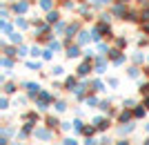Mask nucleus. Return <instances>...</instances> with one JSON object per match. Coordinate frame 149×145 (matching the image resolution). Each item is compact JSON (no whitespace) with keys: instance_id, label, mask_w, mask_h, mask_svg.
<instances>
[{"instance_id":"f257e3e1","label":"nucleus","mask_w":149,"mask_h":145,"mask_svg":"<svg viewBox=\"0 0 149 145\" xmlns=\"http://www.w3.org/2000/svg\"><path fill=\"white\" fill-rule=\"evenodd\" d=\"M25 87H27V94L33 96V98H36V96H40V92H42L38 83H25Z\"/></svg>"},{"instance_id":"f03ea898","label":"nucleus","mask_w":149,"mask_h":145,"mask_svg":"<svg viewBox=\"0 0 149 145\" xmlns=\"http://www.w3.org/2000/svg\"><path fill=\"white\" fill-rule=\"evenodd\" d=\"M33 136H36V139H40V141H49V139H51V132H49V130H42V127H36Z\"/></svg>"},{"instance_id":"7ed1b4c3","label":"nucleus","mask_w":149,"mask_h":145,"mask_svg":"<svg viewBox=\"0 0 149 145\" xmlns=\"http://www.w3.org/2000/svg\"><path fill=\"white\" fill-rule=\"evenodd\" d=\"M93 125L98 127V130H107V127H109V120L102 118V116H96V118H93Z\"/></svg>"},{"instance_id":"20e7f679","label":"nucleus","mask_w":149,"mask_h":145,"mask_svg":"<svg viewBox=\"0 0 149 145\" xmlns=\"http://www.w3.org/2000/svg\"><path fill=\"white\" fill-rule=\"evenodd\" d=\"M27 9H29V2H25V0H20V2L13 5V11H16V13H25Z\"/></svg>"},{"instance_id":"39448f33","label":"nucleus","mask_w":149,"mask_h":145,"mask_svg":"<svg viewBox=\"0 0 149 145\" xmlns=\"http://www.w3.org/2000/svg\"><path fill=\"white\" fill-rule=\"evenodd\" d=\"M89 71H91V63H89V60H85V63L78 67V76H87Z\"/></svg>"},{"instance_id":"423d86ee","label":"nucleus","mask_w":149,"mask_h":145,"mask_svg":"<svg viewBox=\"0 0 149 145\" xmlns=\"http://www.w3.org/2000/svg\"><path fill=\"white\" fill-rule=\"evenodd\" d=\"M105 67H107V60L102 56H98L96 58V71H98V74H102V71H105Z\"/></svg>"},{"instance_id":"0eeeda50","label":"nucleus","mask_w":149,"mask_h":145,"mask_svg":"<svg viewBox=\"0 0 149 145\" xmlns=\"http://www.w3.org/2000/svg\"><path fill=\"white\" fill-rule=\"evenodd\" d=\"M85 89H87V85H85V83H80V85H76V89H74L76 98H85Z\"/></svg>"},{"instance_id":"6e6552de","label":"nucleus","mask_w":149,"mask_h":145,"mask_svg":"<svg viewBox=\"0 0 149 145\" xmlns=\"http://www.w3.org/2000/svg\"><path fill=\"white\" fill-rule=\"evenodd\" d=\"M65 56H67V58H78V56H80V51H78V47H76V45H71Z\"/></svg>"},{"instance_id":"1a4fd4ad","label":"nucleus","mask_w":149,"mask_h":145,"mask_svg":"<svg viewBox=\"0 0 149 145\" xmlns=\"http://www.w3.org/2000/svg\"><path fill=\"white\" fill-rule=\"evenodd\" d=\"M131 132H134V125H129V123L123 125V127H118V134H120V136H127V134H131Z\"/></svg>"},{"instance_id":"9d476101","label":"nucleus","mask_w":149,"mask_h":145,"mask_svg":"<svg viewBox=\"0 0 149 145\" xmlns=\"http://www.w3.org/2000/svg\"><path fill=\"white\" fill-rule=\"evenodd\" d=\"M131 116H134V114H131L129 109H125V112H120V114H118V120H120V123H127Z\"/></svg>"},{"instance_id":"9b49d317","label":"nucleus","mask_w":149,"mask_h":145,"mask_svg":"<svg viewBox=\"0 0 149 145\" xmlns=\"http://www.w3.org/2000/svg\"><path fill=\"white\" fill-rule=\"evenodd\" d=\"M22 120H25V123H33V120H38V114L36 112H27L25 116H22Z\"/></svg>"},{"instance_id":"f8f14e48","label":"nucleus","mask_w":149,"mask_h":145,"mask_svg":"<svg viewBox=\"0 0 149 145\" xmlns=\"http://www.w3.org/2000/svg\"><path fill=\"white\" fill-rule=\"evenodd\" d=\"M113 13H116L118 18H120V16H125V2H118V5L113 7Z\"/></svg>"},{"instance_id":"ddd939ff","label":"nucleus","mask_w":149,"mask_h":145,"mask_svg":"<svg viewBox=\"0 0 149 145\" xmlns=\"http://www.w3.org/2000/svg\"><path fill=\"white\" fill-rule=\"evenodd\" d=\"M47 103H49L47 98H42V96H38V101H36V107H38V109H47Z\"/></svg>"},{"instance_id":"4468645a","label":"nucleus","mask_w":149,"mask_h":145,"mask_svg":"<svg viewBox=\"0 0 149 145\" xmlns=\"http://www.w3.org/2000/svg\"><path fill=\"white\" fill-rule=\"evenodd\" d=\"M76 32H78V22H74V25H69V27H67V36H69V40H71V36H74Z\"/></svg>"},{"instance_id":"2eb2a0df","label":"nucleus","mask_w":149,"mask_h":145,"mask_svg":"<svg viewBox=\"0 0 149 145\" xmlns=\"http://www.w3.org/2000/svg\"><path fill=\"white\" fill-rule=\"evenodd\" d=\"M134 116H136V118H143L145 116V105H138V107L134 109Z\"/></svg>"},{"instance_id":"dca6fc26","label":"nucleus","mask_w":149,"mask_h":145,"mask_svg":"<svg viewBox=\"0 0 149 145\" xmlns=\"http://www.w3.org/2000/svg\"><path fill=\"white\" fill-rule=\"evenodd\" d=\"M40 7H42L45 11H51V7H54V2H51V0H40Z\"/></svg>"},{"instance_id":"f3484780","label":"nucleus","mask_w":149,"mask_h":145,"mask_svg":"<svg viewBox=\"0 0 149 145\" xmlns=\"http://www.w3.org/2000/svg\"><path fill=\"white\" fill-rule=\"evenodd\" d=\"M58 18H60V13H58V11H49V16H47V22H56Z\"/></svg>"},{"instance_id":"a211bd4d","label":"nucleus","mask_w":149,"mask_h":145,"mask_svg":"<svg viewBox=\"0 0 149 145\" xmlns=\"http://www.w3.org/2000/svg\"><path fill=\"white\" fill-rule=\"evenodd\" d=\"M87 40H89V34L87 32H80V34H78V43H80V45H85Z\"/></svg>"},{"instance_id":"6ab92c4d","label":"nucleus","mask_w":149,"mask_h":145,"mask_svg":"<svg viewBox=\"0 0 149 145\" xmlns=\"http://www.w3.org/2000/svg\"><path fill=\"white\" fill-rule=\"evenodd\" d=\"M2 49H5V54L9 58H13V56H18V54H16V49H13V47H5V45H2Z\"/></svg>"},{"instance_id":"aec40b11","label":"nucleus","mask_w":149,"mask_h":145,"mask_svg":"<svg viewBox=\"0 0 149 145\" xmlns=\"http://www.w3.org/2000/svg\"><path fill=\"white\" fill-rule=\"evenodd\" d=\"M65 87L71 92V89H76V78H67V83H65Z\"/></svg>"},{"instance_id":"412c9836","label":"nucleus","mask_w":149,"mask_h":145,"mask_svg":"<svg viewBox=\"0 0 149 145\" xmlns=\"http://www.w3.org/2000/svg\"><path fill=\"white\" fill-rule=\"evenodd\" d=\"M47 125H49L51 130H54V127H58V125H60V123H58V118H54V116H49V118H47Z\"/></svg>"},{"instance_id":"4be33fe9","label":"nucleus","mask_w":149,"mask_h":145,"mask_svg":"<svg viewBox=\"0 0 149 145\" xmlns=\"http://www.w3.org/2000/svg\"><path fill=\"white\" fill-rule=\"evenodd\" d=\"M62 74H65V69H62L60 65H56V67L51 69V76H62Z\"/></svg>"},{"instance_id":"5701e85b","label":"nucleus","mask_w":149,"mask_h":145,"mask_svg":"<svg viewBox=\"0 0 149 145\" xmlns=\"http://www.w3.org/2000/svg\"><path fill=\"white\" fill-rule=\"evenodd\" d=\"M91 85H93V92H102V89H105V85H102L100 81H93Z\"/></svg>"},{"instance_id":"b1692460","label":"nucleus","mask_w":149,"mask_h":145,"mask_svg":"<svg viewBox=\"0 0 149 145\" xmlns=\"http://www.w3.org/2000/svg\"><path fill=\"white\" fill-rule=\"evenodd\" d=\"M13 92H16V85H13V83H7L5 85V94H13Z\"/></svg>"},{"instance_id":"393cba45","label":"nucleus","mask_w":149,"mask_h":145,"mask_svg":"<svg viewBox=\"0 0 149 145\" xmlns=\"http://www.w3.org/2000/svg\"><path fill=\"white\" fill-rule=\"evenodd\" d=\"M74 130L76 132H82V130H85V123H82V120H74Z\"/></svg>"},{"instance_id":"a878e982","label":"nucleus","mask_w":149,"mask_h":145,"mask_svg":"<svg viewBox=\"0 0 149 145\" xmlns=\"http://www.w3.org/2000/svg\"><path fill=\"white\" fill-rule=\"evenodd\" d=\"M16 25H18L20 29H27V27H29V22H27L25 18H18V20H16Z\"/></svg>"},{"instance_id":"bb28decb","label":"nucleus","mask_w":149,"mask_h":145,"mask_svg":"<svg viewBox=\"0 0 149 145\" xmlns=\"http://www.w3.org/2000/svg\"><path fill=\"white\" fill-rule=\"evenodd\" d=\"M65 109H67V103H65V101H58L56 103V112H65Z\"/></svg>"},{"instance_id":"cd10ccee","label":"nucleus","mask_w":149,"mask_h":145,"mask_svg":"<svg viewBox=\"0 0 149 145\" xmlns=\"http://www.w3.org/2000/svg\"><path fill=\"white\" fill-rule=\"evenodd\" d=\"M140 20H143V22H149V9H143V11H140Z\"/></svg>"},{"instance_id":"c85d7f7f","label":"nucleus","mask_w":149,"mask_h":145,"mask_svg":"<svg viewBox=\"0 0 149 145\" xmlns=\"http://www.w3.org/2000/svg\"><path fill=\"white\" fill-rule=\"evenodd\" d=\"M129 76H131V78H138V76H140V69H138V67H131V69H129Z\"/></svg>"},{"instance_id":"c756f323","label":"nucleus","mask_w":149,"mask_h":145,"mask_svg":"<svg viewBox=\"0 0 149 145\" xmlns=\"http://www.w3.org/2000/svg\"><path fill=\"white\" fill-rule=\"evenodd\" d=\"M11 43H22V36H20V34H11Z\"/></svg>"},{"instance_id":"7c9ffc66","label":"nucleus","mask_w":149,"mask_h":145,"mask_svg":"<svg viewBox=\"0 0 149 145\" xmlns=\"http://www.w3.org/2000/svg\"><path fill=\"white\" fill-rule=\"evenodd\" d=\"M62 145H78V143H76V139H71V136H67V139L62 141Z\"/></svg>"},{"instance_id":"2f4dec72","label":"nucleus","mask_w":149,"mask_h":145,"mask_svg":"<svg viewBox=\"0 0 149 145\" xmlns=\"http://www.w3.org/2000/svg\"><path fill=\"white\" fill-rule=\"evenodd\" d=\"M49 49H51V51H60V43H56V40H54V43L49 45Z\"/></svg>"},{"instance_id":"473e14b6","label":"nucleus","mask_w":149,"mask_h":145,"mask_svg":"<svg viewBox=\"0 0 149 145\" xmlns=\"http://www.w3.org/2000/svg\"><path fill=\"white\" fill-rule=\"evenodd\" d=\"M113 63L118 65V67H120V65H125V56H123V54H120L118 58H113Z\"/></svg>"},{"instance_id":"72a5a7b5","label":"nucleus","mask_w":149,"mask_h":145,"mask_svg":"<svg viewBox=\"0 0 149 145\" xmlns=\"http://www.w3.org/2000/svg\"><path fill=\"white\" fill-rule=\"evenodd\" d=\"M2 65H5V67H7V69H9V67H11V58H9V56H7V58H2Z\"/></svg>"},{"instance_id":"f704fd0d","label":"nucleus","mask_w":149,"mask_h":145,"mask_svg":"<svg viewBox=\"0 0 149 145\" xmlns=\"http://www.w3.org/2000/svg\"><path fill=\"white\" fill-rule=\"evenodd\" d=\"M51 54H54V51H51V49L42 51V58H45V60H51Z\"/></svg>"},{"instance_id":"c9c22d12","label":"nucleus","mask_w":149,"mask_h":145,"mask_svg":"<svg viewBox=\"0 0 149 145\" xmlns=\"http://www.w3.org/2000/svg\"><path fill=\"white\" fill-rule=\"evenodd\" d=\"M9 107V101H7V98H2V101H0V109H7Z\"/></svg>"},{"instance_id":"e433bc0d","label":"nucleus","mask_w":149,"mask_h":145,"mask_svg":"<svg viewBox=\"0 0 149 145\" xmlns=\"http://www.w3.org/2000/svg\"><path fill=\"white\" fill-rule=\"evenodd\" d=\"M87 105H100V103L96 101V98H93V96H89V98H87Z\"/></svg>"},{"instance_id":"4c0bfd02","label":"nucleus","mask_w":149,"mask_h":145,"mask_svg":"<svg viewBox=\"0 0 149 145\" xmlns=\"http://www.w3.org/2000/svg\"><path fill=\"white\" fill-rule=\"evenodd\" d=\"M85 145H98V141H93L91 136H87V141H85Z\"/></svg>"},{"instance_id":"58836bf2","label":"nucleus","mask_w":149,"mask_h":145,"mask_svg":"<svg viewBox=\"0 0 149 145\" xmlns=\"http://www.w3.org/2000/svg\"><path fill=\"white\" fill-rule=\"evenodd\" d=\"M2 32H5V34L11 32V25H9V22H2Z\"/></svg>"},{"instance_id":"ea45409f","label":"nucleus","mask_w":149,"mask_h":145,"mask_svg":"<svg viewBox=\"0 0 149 145\" xmlns=\"http://www.w3.org/2000/svg\"><path fill=\"white\" fill-rule=\"evenodd\" d=\"M2 134H5V136H11L13 130H11V127H5V130H2Z\"/></svg>"},{"instance_id":"a19ab883","label":"nucleus","mask_w":149,"mask_h":145,"mask_svg":"<svg viewBox=\"0 0 149 145\" xmlns=\"http://www.w3.org/2000/svg\"><path fill=\"white\" fill-rule=\"evenodd\" d=\"M140 94H149V85H140Z\"/></svg>"},{"instance_id":"79ce46f5","label":"nucleus","mask_w":149,"mask_h":145,"mask_svg":"<svg viewBox=\"0 0 149 145\" xmlns=\"http://www.w3.org/2000/svg\"><path fill=\"white\" fill-rule=\"evenodd\" d=\"M116 45H118V47H125V45H127V40H125V38H118V40H116Z\"/></svg>"},{"instance_id":"37998d69","label":"nucleus","mask_w":149,"mask_h":145,"mask_svg":"<svg viewBox=\"0 0 149 145\" xmlns=\"http://www.w3.org/2000/svg\"><path fill=\"white\" fill-rule=\"evenodd\" d=\"M40 54H42V51L38 49V47H33V49H31V56H40Z\"/></svg>"},{"instance_id":"c03bdc74","label":"nucleus","mask_w":149,"mask_h":145,"mask_svg":"<svg viewBox=\"0 0 149 145\" xmlns=\"http://www.w3.org/2000/svg\"><path fill=\"white\" fill-rule=\"evenodd\" d=\"M18 56H27V47H20V49H18Z\"/></svg>"},{"instance_id":"a18cd8bd","label":"nucleus","mask_w":149,"mask_h":145,"mask_svg":"<svg viewBox=\"0 0 149 145\" xmlns=\"http://www.w3.org/2000/svg\"><path fill=\"white\" fill-rule=\"evenodd\" d=\"M107 2H111V0H93V5H107Z\"/></svg>"},{"instance_id":"49530a36","label":"nucleus","mask_w":149,"mask_h":145,"mask_svg":"<svg viewBox=\"0 0 149 145\" xmlns=\"http://www.w3.org/2000/svg\"><path fill=\"white\" fill-rule=\"evenodd\" d=\"M100 145H111V139H107V136H105V139L100 141Z\"/></svg>"},{"instance_id":"de8ad7c7","label":"nucleus","mask_w":149,"mask_h":145,"mask_svg":"<svg viewBox=\"0 0 149 145\" xmlns=\"http://www.w3.org/2000/svg\"><path fill=\"white\" fill-rule=\"evenodd\" d=\"M143 105H145V107H149V96L145 98V103H143Z\"/></svg>"},{"instance_id":"09e8293b","label":"nucleus","mask_w":149,"mask_h":145,"mask_svg":"<svg viewBox=\"0 0 149 145\" xmlns=\"http://www.w3.org/2000/svg\"><path fill=\"white\" fill-rule=\"evenodd\" d=\"M118 145H129V143H127V141H118Z\"/></svg>"},{"instance_id":"8fccbe9b","label":"nucleus","mask_w":149,"mask_h":145,"mask_svg":"<svg viewBox=\"0 0 149 145\" xmlns=\"http://www.w3.org/2000/svg\"><path fill=\"white\" fill-rule=\"evenodd\" d=\"M138 2H140V5H147V2H149V0H138Z\"/></svg>"},{"instance_id":"3c124183","label":"nucleus","mask_w":149,"mask_h":145,"mask_svg":"<svg viewBox=\"0 0 149 145\" xmlns=\"http://www.w3.org/2000/svg\"><path fill=\"white\" fill-rule=\"evenodd\" d=\"M145 130H147V132H149V123H147V125H145Z\"/></svg>"},{"instance_id":"603ef678","label":"nucleus","mask_w":149,"mask_h":145,"mask_svg":"<svg viewBox=\"0 0 149 145\" xmlns=\"http://www.w3.org/2000/svg\"><path fill=\"white\" fill-rule=\"evenodd\" d=\"M143 145H149V139H147V141H145V143H143Z\"/></svg>"},{"instance_id":"864d4df0","label":"nucleus","mask_w":149,"mask_h":145,"mask_svg":"<svg viewBox=\"0 0 149 145\" xmlns=\"http://www.w3.org/2000/svg\"><path fill=\"white\" fill-rule=\"evenodd\" d=\"M120 2H125V5H127V2H129V0H120Z\"/></svg>"},{"instance_id":"5fc2aeb1","label":"nucleus","mask_w":149,"mask_h":145,"mask_svg":"<svg viewBox=\"0 0 149 145\" xmlns=\"http://www.w3.org/2000/svg\"><path fill=\"white\" fill-rule=\"evenodd\" d=\"M145 32H149V25H147V27H145Z\"/></svg>"},{"instance_id":"6e6d98bb","label":"nucleus","mask_w":149,"mask_h":145,"mask_svg":"<svg viewBox=\"0 0 149 145\" xmlns=\"http://www.w3.org/2000/svg\"><path fill=\"white\" fill-rule=\"evenodd\" d=\"M16 145H22V143H16Z\"/></svg>"},{"instance_id":"4d7b16f0","label":"nucleus","mask_w":149,"mask_h":145,"mask_svg":"<svg viewBox=\"0 0 149 145\" xmlns=\"http://www.w3.org/2000/svg\"><path fill=\"white\" fill-rule=\"evenodd\" d=\"M147 74H149V71H147Z\"/></svg>"}]
</instances>
